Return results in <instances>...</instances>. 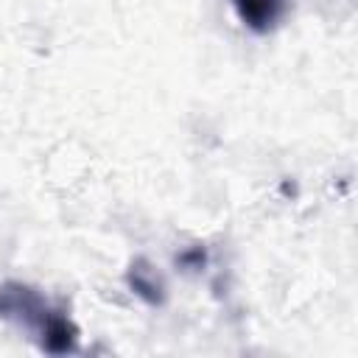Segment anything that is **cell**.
Wrapping results in <instances>:
<instances>
[{"label":"cell","instance_id":"1","mask_svg":"<svg viewBox=\"0 0 358 358\" xmlns=\"http://www.w3.org/2000/svg\"><path fill=\"white\" fill-rule=\"evenodd\" d=\"M64 310H56L45 302V296L25 285V282H3L0 285V319H11L25 324L28 330L36 333V338L42 341L45 333L50 330V324L62 316Z\"/></svg>","mask_w":358,"mask_h":358},{"label":"cell","instance_id":"2","mask_svg":"<svg viewBox=\"0 0 358 358\" xmlns=\"http://www.w3.org/2000/svg\"><path fill=\"white\" fill-rule=\"evenodd\" d=\"M238 20L255 31V34H268L280 25V20L285 17L291 0H232Z\"/></svg>","mask_w":358,"mask_h":358},{"label":"cell","instance_id":"3","mask_svg":"<svg viewBox=\"0 0 358 358\" xmlns=\"http://www.w3.org/2000/svg\"><path fill=\"white\" fill-rule=\"evenodd\" d=\"M126 282H129V288H131L140 299H145L148 305H159V302L165 299L162 285H159V280L145 268V260L131 263V268H129V274H126Z\"/></svg>","mask_w":358,"mask_h":358}]
</instances>
